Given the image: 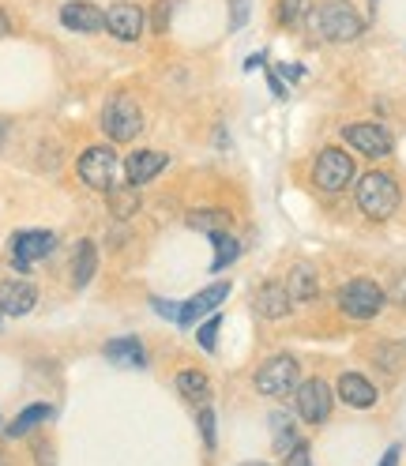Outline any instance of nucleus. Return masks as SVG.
I'll use <instances>...</instances> for the list:
<instances>
[{
	"mask_svg": "<svg viewBox=\"0 0 406 466\" xmlns=\"http://www.w3.org/2000/svg\"><path fill=\"white\" fill-rule=\"evenodd\" d=\"M109 208L117 211L121 218H128V215H132V211L139 208V199H136V188H132V185H128V188H121V185H117V188H109Z\"/></svg>",
	"mask_w": 406,
	"mask_h": 466,
	"instance_id": "nucleus-27",
	"label": "nucleus"
},
{
	"mask_svg": "<svg viewBox=\"0 0 406 466\" xmlns=\"http://www.w3.org/2000/svg\"><path fill=\"white\" fill-rule=\"evenodd\" d=\"M282 466H312V451H309V444L301 441V444H294L286 455H282Z\"/></svg>",
	"mask_w": 406,
	"mask_h": 466,
	"instance_id": "nucleus-31",
	"label": "nucleus"
},
{
	"mask_svg": "<svg viewBox=\"0 0 406 466\" xmlns=\"http://www.w3.org/2000/svg\"><path fill=\"white\" fill-rule=\"evenodd\" d=\"M102 128H106V136L113 143H132L139 136V128H143V113H139V106L132 98L117 95V98H109L106 109H102Z\"/></svg>",
	"mask_w": 406,
	"mask_h": 466,
	"instance_id": "nucleus-7",
	"label": "nucleus"
},
{
	"mask_svg": "<svg viewBox=\"0 0 406 466\" xmlns=\"http://www.w3.org/2000/svg\"><path fill=\"white\" fill-rule=\"evenodd\" d=\"M38 301V289L23 279H8L0 282V312L5 316H26Z\"/></svg>",
	"mask_w": 406,
	"mask_h": 466,
	"instance_id": "nucleus-15",
	"label": "nucleus"
},
{
	"mask_svg": "<svg viewBox=\"0 0 406 466\" xmlns=\"http://www.w3.org/2000/svg\"><path fill=\"white\" fill-rule=\"evenodd\" d=\"M61 23L76 35H102L106 31V12L86 5V0H68L61 8Z\"/></svg>",
	"mask_w": 406,
	"mask_h": 466,
	"instance_id": "nucleus-12",
	"label": "nucleus"
},
{
	"mask_svg": "<svg viewBox=\"0 0 406 466\" xmlns=\"http://www.w3.org/2000/svg\"><path fill=\"white\" fill-rule=\"evenodd\" d=\"M312 31L324 42H354L365 35V19L350 0H324L312 12Z\"/></svg>",
	"mask_w": 406,
	"mask_h": 466,
	"instance_id": "nucleus-1",
	"label": "nucleus"
},
{
	"mask_svg": "<svg viewBox=\"0 0 406 466\" xmlns=\"http://www.w3.org/2000/svg\"><path fill=\"white\" fill-rule=\"evenodd\" d=\"M298 384H301V365L289 358V354L268 358L264 365H259V372H256V391H259V395H271V399L294 395Z\"/></svg>",
	"mask_w": 406,
	"mask_h": 466,
	"instance_id": "nucleus-3",
	"label": "nucleus"
},
{
	"mask_svg": "<svg viewBox=\"0 0 406 466\" xmlns=\"http://www.w3.org/2000/svg\"><path fill=\"white\" fill-rule=\"evenodd\" d=\"M312 181L320 192H342L354 181V158L339 147H324L312 162Z\"/></svg>",
	"mask_w": 406,
	"mask_h": 466,
	"instance_id": "nucleus-6",
	"label": "nucleus"
},
{
	"mask_svg": "<svg viewBox=\"0 0 406 466\" xmlns=\"http://www.w3.org/2000/svg\"><path fill=\"white\" fill-rule=\"evenodd\" d=\"M391 301H399V305H406V271L399 275V282H395V289H391Z\"/></svg>",
	"mask_w": 406,
	"mask_h": 466,
	"instance_id": "nucleus-35",
	"label": "nucleus"
},
{
	"mask_svg": "<svg viewBox=\"0 0 406 466\" xmlns=\"http://www.w3.org/2000/svg\"><path fill=\"white\" fill-rule=\"evenodd\" d=\"M53 248H56V238L49 229H23L12 238V259H15L19 271H26L35 259H46Z\"/></svg>",
	"mask_w": 406,
	"mask_h": 466,
	"instance_id": "nucleus-10",
	"label": "nucleus"
},
{
	"mask_svg": "<svg viewBox=\"0 0 406 466\" xmlns=\"http://www.w3.org/2000/svg\"><path fill=\"white\" fill-rule=\"evenodd\" d=\"M53 418V406L49 402H35V406H26V410H19L15 414V421L5 429L8 436H26V432H35L42 421H49Z\"/></svg>",
	"mask_w": 406,
	"mask_h": 466,
	"instance_id": "nucleus-22",
	"label": "nucleus"
},
{
	"mask_svg": "<svg viewBox=\"0 0 406 466\" xmlns=\"http://www.w3.org/2000/svg\"><path fill=\"white\" fill-rule=\"evenodd\" d=\"M5 139H8V125L0 121V147H5Z\"/></svg>",
	"mask_w": 406,
	"mask_h": 466,
	"instance_id": "nucleus-40",
	"label": "nucleus"
},
{
	"mask_svg": "<svg viewBox=\"0 0 406 466\" xmlns=\"http://www.w3.org/2000/svg\"><path fill=\"white\" fill-rule=\"evenodd\" d=\"M169 12H173V0H158V5H155V15H151L155 35H166L169 31Z\"/></svg>",
	"mask_w": 406,
	"mask_h": 466,
	"instance_id": "nucleus-32",
	"label": "nucleus"
},
{
	"mask_svg": "<svg viewBox=\"0 0 406 466\" xmlns=\"http://www.w3.org/2000/svg\"><path fill=\"white\" fill-rule=\"evenodd\" d=\"M289 309H294V301H289L286 286H279V282H264V286H259L256 312L264 316V319H282V316H289Z\"/></svg>",
	"mask_w": 406,
	"mask_h": 466,
	"instance_id": "nucleus-17",
	"label": "nucleus"
},
{
	"mask_svg": "<svg viewBox=\"0 0 406 466\" xmlns=\"http://www.w3.org/2000/svg\"><path fill=\"white\" fill-rule=\"evenodd\" d=\"M286 294H289V301H294V305H309V301H316V294H320V282H316V271H312L309 264L289 268Z\"/></svg>",
	"mask_w": 406,
	"mask_h": 466,
	"instance_id": "nucleus-18",
	"label": "nucleus"
},
{
	"mask_svg": "<svg viewBox=\"0 0 406 466\" xmlns=\"http://www.w3.org/2000/svg\"><path fill=\"white\" fill-rule=\"evenodd\" d=\"M8 31H12V23H8V15H5V12H0V38H5Z\"/></svg>",
	"mask_w": 406,
	"mask_h": 466,
	"instance_id": "nucleus-39",
	"label": "nucleus"
},
{
	"mask_svg": "<svg viewBox=\"0 0 406 466\" xmlns=\"http://www.w3.org/2000/svg\"><path fill=\"white\" fill-rule=\"evenodd\" d=\"M335 395L346 406H354V410H369V406H376V399H381V391H376L372 380H365L361 372H342L335 384Z\"/></svg>",
	"mask_w": 406,
	"mask_h": 466,
	"instance_id": "nucleus-14",
	"label": "nucleus"
},
{
	"mask_svg": "<svg viewBox=\"0 0 406 466\" xmlns=\"http://www.w3.org/2000/svg\"><path fill=\"white\" fill-rule=\"evenodd\" d=\"M226 298H229V282H215V286H208V289H199L196 298L185 301V309H181V316H178V324H181V328L199 324V319L208 316V312H215Z\"/></svg>",
	"mask_w": 406,
	"mask_h": 466,
	"instance_id": "nucleus-13",
	"label": "nucleus"
},
{
	"mask_svg": "<svg viewBox=\"0 0 406 466\" xmlns=\"http://www.w3.org/2000/svg\"><path fill=\"white\" fill-rule=\"evenodd\" d=\"M312 15V0H279V23L282 26H301Z\"/></svg>",
	"mask_w": 406,
	"mask_h": 466,
	"instance_id": "nucleus-26",
	"label": "nucleus"
},
{
	"mask_svg": "<svg viewBox=\"0 0 406 466\" xmlns=\"http://www.w3.org/2000/svg\"><path fill=\"white\" fill-rule=\"evenodd\" d=\"M166 155L162 151H136L128 162H125V177H128V185L132 188H139V185H147V181H155L158 173L166 169Z\"/></svg>",
	"mask_w": 406,
	"mask_h": 466,
	"instance_id": "nucleus-16",
	"label": "nucleus"
},
{
	"mask_svg": "<svg viewBox=\"0 0 406 466\" xmlns=\"http://www.w3.org/2000/svg\"><path fill=\"white\" fill-rule=\"evenodd\" d=\"M178 391H181L188 402H196V406H208L211 380H208V376H203L199 369H185V372H178Z\"/></svg>",
	"mask_w": 406,
	"mask_h": 466,
	"instance_id": "nucleus-21",
	"label": "nucleus"
},
{
	"mask_svg": "<svg viewBox=\"0 0 406 466\" xmlns=\"http://www.w3.org/2000/svg\"><path fill=\"white\" fill-rule=\"evenodd\" d=\"M249 15H252V0H229V26H234V31H241Z\"/></svg>",
	"mask_w": 406,
	"mask_h": 466,
	"instance_id": "nucleus-30",
	"label": "nucleus"
},
{
	"mask_svg": "<svg viewBox=\"0 0 406 466\" xmlns=\"http://www.w3.org/2000/svg\"><path fill=\"white\" fill-rule=\"evenodd\" d=\"M241 466H268V462H241Z\"/></svg>",
	"mask_w": 406,
	"mask_h": 466,
	"instance_id": "nucleus-41",
	"label": "nucleus"
},
{
	"mask_svg": "<svg viewBox=\"0 0 406 466\" xmlns=\"http://www.w3.org/2000/svg\"><path fill=\"white\" fill-rule=\"evenodd\" d=\"M106 358L117 361V365H132V369H143L147 365V350L136 335H121V339H109L106 342Z\"/></svg>",
	"mask_w": 406,
	"mask_h": 466,
	"instance_id": "nucleus-19",
	"label": "nucleus"
},
{
	"mask_svg": "<svg viewBox=\"0 0 406 466\" xmlns=\"http://www.w3.org/2000/svg\"><path fill=\"white\" fill-rule=\"evenodd\" d=\"M188 226L192 229H203V233H222V229H229V211H218V208L192 211L188 215Z\"/></svg>",
	"mask_w": 406,
	"mask_h": 466,
	"instance_id": "nucleus-25",
	"label": "nucleus"
},
{
	"mask_svg": "<svg viewBox=\"0 0 406 466\" xmlns=\"http://www.w3.org/2000/svg\"><path fill=\"white\" fill-rule=\"evenodd\" d=\"M143 26H147V15H143V8H136V5H113L106 12V31L121 42L143 38Z\"/></svg>",
	"mask_w": 406,
	"mask_h": 466,
	"instance_id": "nucleus-11",
	"label": "nucleus"
},
{
	"mask_svg": "<svg viewBox=\"0 0 406 466\" xmlns=\"http://www.w3.org/2000/svg\"><path fill=\"white\" fill-rule=\"evenodd\" d=\"M0 466H8V462H5V455H0Z\"/></svg>",
	"mask_w": 406,
	"mask_h": 466,
	"instance_id": "nucleus-42",
	"label": "nucleus"
},
{
	"mask_svg": "<svg viewBox=\"0 0 406 466\" xmlns=\"http://www.w3.org/2000/svg\"><path fill=\"white\" fill-rule=\"evenodd\" d=\"M79 181L86 188H95V192H109V188H117V173H121V162H117V151L113 147H86L79 155Z\"/></svg>",
	"mask_w": 406,
	"mask_h": 466,
	"instance_id": "nucleus-4",
	"label": "nucleus"
},
{
	"mask_svg": "<svg viewBox=\"0 0 406 466\" xmlns=\"http://www.w3.org/2000/svg\"><path fill=\"white\" fill-rule=\"evenodd\" d=\"M218 328H222V319H218V316H211V319H203L199 331H196V342H199L203 350H208V354L218 346Z\"/></svg>",
	"mask_w": 406,
	"mask_h": 466,
	"instance_id": "nucleus-28",
	"label": "nucleus"
},
{
	"mask_svg": "<svg viewBox=\"0 0 406 466\" xmlns=\"http://www.w3.org/2000/svg\"><path fill=\"white\" fill-rule=\"evenodd\" d=\"M384 289L376 286L372 279H350L342 289H339V309L342 316H350V319H372L376 312L384 309Z\"/></svg>",
	"mask_w": 406,
	"mask_h": 466,
	"instance_id": "nucleus-5",
	"label": "nucleus"
},
{
	"mask_svg": "<svg viewBox=\"0 0 406 466\" xmlns=\"http://www.w3.org/2000/svg\"><path fill=\"white\" fill-rule=\"evenodd\" d=\"M199 432H203V444H208V451H215V410L211 406H203L199 410Z\"/></svg>",
	"mask_w": 406,
	"mask_h": 466,
	"instance_id": "nucleus-29",
	"label": "nucleus"
},
{
	"mask_svg": "<svg viewBox=\"0 0 406 466\" xmlns=\"http://www.w3.org/2000/svg\"><path fill=\"white\" fill-rule=\"evenodd\" d=\"M354 196H358V208L376 222H384L399 211V185H395L391 173H381V169L365 173L354 188Z\"/></svg>",
	"mask_w": 406,
	"mask_h": 466,
	"instance_id": "nucleus-2",
	"label": "nucleus"
},
{
	"mask_svg": "<svg viewBox=\"0 0 406 466\" xmlns=\"http://www.w3.org/2000/svg\"><path fill=\"white\" fill-rule=\"evenodd\" d=\"M259 65H264V53H252L249 61H245V68H249V72H252V68H259Z\"/></svg>",
	"mask_w": 406,
	"mask_h": 466,
	"instance_id": "nucleus-38",
	"label": "nucleus"
},
{
	"mask_svg": "<svg viewBox=\"0 0 406 466\" xmlns=\"http://www.w3.org/2000/svg\"><path fill=\"white\" fill-rule=\"evenodd\" d=\"M151 305H155V312H162V316H169V319H178V316H181L178 305H169V301H162V298H151Z\"/></svg>",
	"mask_w": 406,
	"mask_h": 466,
	"instance_id": "nucleus-33",
	"label": "nucleus"
},
{
	"mask_svg": "<svg viewBox=\"0 0 406 466\" xmlns=\"http://www.w3.org/2000/svg\"><path fill=\"white\" fill-rule=\"evenodd\" d=\"M271 441H275V451H289V448H294V444H301V436H298V425H294V418H289V414H282V410H275L271 418Z\"/></svg>",
	"mask_w": 406,
	"mask_h": 466,
	"instance_id": "nucleus-23",
	"label": "nucleus"
},
{
	"mask_svg": "<svg viewBox=\"0 0 406 466\" xmlns=\"http://www.w3.org/2000/svg\"><path fill=\"white\" fill-rule=\"evenodd\" d=\"M268 83H271V95H275V98H286V86H282V79L275 76V68H268Z\"/></svg>",
	"mask_w": 406,
	"mask_h": 466,
	"instance_id": "nucleus-34",
	"label": "nucleus"
},
{
	"mask_svg": "<svg viewBox=\"0 0 406 466\" xmlns=\"http://www.w3.org/2000/svg\"><path fill=\"white\" fill-rule=\"evenodd\" d=\"M381 466H399V448H388L384 459H381Z\"/></svg>",
	"mask_w": 406,
	"mask_h": 466,
	"instance_id": "nucleus-36",
	"label": "nucleus"
},
{
	"mask_svg": "<svg viewBox=\"0 0 406 466\" xmlns=\"http://www.w3.org/2000/svg\"><path fill=\"white\" fill-rule=\"evenodd\" d=\"M331 402H335V391L320 380V376H312V380L298 384L294 391V406H298V418L309 421V425H324L328 414H331Z\"/></svg>",
	"mask_w": 406,
	"mask_h": 466,
	"instance_id": "nucleus-8",
	"label": "nucleus"
},
{
	"mask_svg": "<svg viewBox=\"0 0 406 466\" xmlns=\"http://www.w3.org/2000/svg\"><path fill=\"white\" fill-rule=\"evenodd\" d=\"M342 139L350 143L354 151H361L365 158H388L391 155V132L384 128V125H369V121H361V125H346L342 128Z\"/></svg>",
	"mask_w": 406,
	"mask_h": 466,
	"instance_id": "nucleus-9",
	"label": "nucleus"
},
{
	"mask_svg": "<svg viewBox=\"0 0 406 466\" xmlns=\"http://www.w3.org/2000/svg\"><path fill=\"white\" fill-rule=\"evenodd\" d=\"M282 76H286V79H301L305 72H301L298 65H282Z\"/></svg>",
	"mask_w": 406,
	"mask_h": 466,
	"instance_id": "nucleus-37",
	"label": "nucleus"
},
{
	"mask_svg": "<svg viewBox=\"0 0 406 466\" xmlns=\"http://www.w3.org/2000/svg\"><path fill=\"white\" fill-rule=\"evenodd\" d=\"M95 271H98V252H95V245H91V241H79V245H76V256H72V286L83 289L86 282L95 279Z\"/></svg>",
	"mask_w": 406,
	"mask_h": 466,
	"instance_id": "nucleus-20",
	"label": "nucleus"
},
{
	"mask_svg": "<svg viewBox=\"0 0 406 466\" xmlns=\"http://www.w3.org/2000/svg\"><path fill=\"white\" fill-rule=\"evenodd\" d=\"M211 245H215V259H211V271H226L234 259L241 256V245H238V238H229V233L222 229V233H211Z\"/></svg>",
	"mask_w": 406,
	"mask_h": 466,
	"instance_id": "nucleus-24",
	"label": "nucleus"
}]
</instances>
